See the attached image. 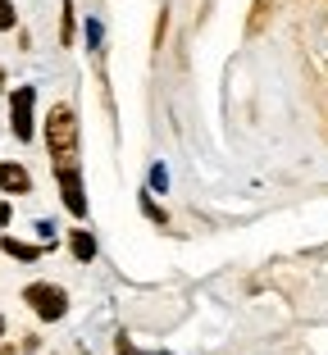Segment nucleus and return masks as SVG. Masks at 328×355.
Wrapping results in <instances>:
<instances>
[{
    "instance_id": "10",
    "label": "nucleus",
    "mask_w": 328,
    "mask_h": 355,
    "mask_svg": "<svg viewBox=\"0 0 328 355\" xmlns=\"http://www.w3.org/2000/svg\"><path fill=\"white\" fill-rule=\"evenodd\" d=\"M14 23H19V14H14V5H10V0H0V32H10Z\"/></svg>"
},
{
    "instance_id": "8",
    "label": "nucleus",
    "mask_w": 328,
    "mask_h": 355,
    "mask_svg": "<svg viewBox=\"0 0 328 355\" xmlns=\"http://www.w3.org/2000/svg\"><path fill=\"white\" fill-rule=\"evenodd\" d=\"M0 246H5V251H10L14 260H37V255H42V251H37V246H28V241H14V237H5V241H0Z\"/></svg>"
},
{
    "instance_id": "1",
    "label": "nucleus",
    "mask_w": 328,
    "mask_h": 355,
    "mask_svg": "<svg viewBox=\"0 0 328 355\" xmlns=\"http://www.w3.org/2000/svg\"><path fill=\"white\" fill-rule=\"evenodd\" d=\"M46 150H51L55 164H78V114H74V105H51Z\"/></svg>"
},
{
    "instance_id": "6",
    "label": "nucleus",
    "mask_w": 328,
    "mask_h": 355,
    "mask_svg": "<svg viewBox=\"0 0 328 355\" xmlns=\"http://www.w3.org/2000/svg\"><path fill=\"white\" fill-rule=\"evenodd\" d=\"M69 246H74V255H78V260H96V237H92V232H87V228H78V232H69Z\"/></svg>"
},
{
    "instance_id": "5",
    "label": "nucleus",
    "mask_w": 328,
    "mask_h": 355,
    "mask_svg": "<svg viewBox=\"0 0 328 355\" xmlns=\"http://www.w3.org/2000/svg\"><path fill=\"white\" fill-rule=\"evenodd\" d=\"M28 187H32L28 168H23V164H5V159H0V191H10V196H23Z\"/></svg>"
},
{
    "instance_id": "7",
    "label": "nucleus",
    "mask_w": 328,
    "mask_h": 355,
    "mask_svg": "<svg viewBox=\"0 0 328 355\" xmlns=\"http://www.w3.org/2000/svg\"><path fill=\"white\" fill-rule=\"evenodd\" d=\"M64 19H60V42L64 46H74V28H78V10H74V0H64Z\"/></svg>"
},
{
    "instance_id": "12",
    "label": "nucleus",
    "mask_w": 328,
    "mask_h": 355,
    "mask_svg": "<svg viewBox=\"0 0 328 355\" xmlns=\"http://www.w3.org/2000/svg\"><path fill=\"white\" fill-rule=\"evenodd\" d=\"M0 337H5V319H0Z\"/></svg>"
},
{
    "instance_id": "2",
    "label": "nucleus",
    "mask_w": 328,
    "mask_h": 355,
    "mask_svg": "<svg viewBox=\"0 0 328 355\" xmlns=\"http://www.w3.org/2000/svg\"><path fill=\"white\" fill-rule=\"evenodd\" d=\"M23 301L32 305L37 319H51V324L69 314V292L55 287V282H32V287H23Z\"/></svg>"
},
{
    "instance_id": "11",
    "label": "nucleus",
    "mask_w": 328,
    "mask_h": 355,
    "mask_svg": "<svg viewBox=\"0 0 328 355\" xmlns=\"http://www.w3.org/2000/svg\"><path fill=\"white\" fill-rule=\"evenodd\" d=\"M150 187H159V191L169 187V173H164V164H155V168H150Z\"/></svg>"
},
{
    "instance_id": "9",
    "label": "nucleus",
    "mask_w": 328,
    "mask_h": 355,
    "mask_svg": "<svg viewBox=\"0 0 328 355\" xmlns=\"http://www.w3.org/2000/svg\"><path fill=\"white\" fill-rule=\"evenodd\" d=\"M141 209H146V219H150V223H159V228L169 223V214H164V209H159V205H155V200H150V196L141 200Z\"/></svg>"
},
{
    "instance_id": "3",
    "label": "nucleus",
    "mask_w": 328,
    "mask_h": 355,
    "mask_svg": "<svg viewBox=\"0 0 328 355\" xmlns=\"http://www.w3.org/2000/svg\"><path fill=\"white\" fill-rule=\"evenodd\" d=\"M32 105H37V87H14L10 96V128L19 141H32L37 123H32Z\"/></svg>"
},
{
    "instance_id": "4",
    "label": "nucleus",
    "mask_w": 328,
    "mask_h": 355,
    "mask_svg": "<svg viewBox=\"0 0 328 355\" xmlns=\"http://www.w3.org/2000/svg\"><path fill=\"white\" fill-rule=\"evenodd\" d=\"M60 191H64L69 214L83 219V214H87V191H83V173H78V164H60Z\"/></svg>"
}]
</instances>
